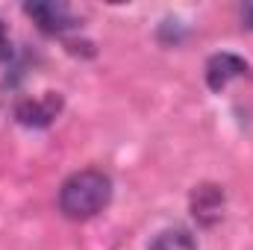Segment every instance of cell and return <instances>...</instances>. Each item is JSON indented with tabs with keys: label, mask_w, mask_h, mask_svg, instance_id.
I'll use <instances>...</instances> for the list:
<instances>
[{
	"label": "cell",
	"mask_w": 253,
	"mask_h": 250,
	"mask_svg": "<svg viewBox=\"0 0 253 250\" xmlns=\"http://www.w3.org/2000/svg\"><path fill=\"white\" fill-rule=\"evenodd\" d=\"M242 21H245L248 30H253V3H248V6L242 9Z\"/></svg>",
	"instance_id": "ba28073f"
},
{
	"label": "cell",
	"mask_w": 253,
	"mask_h": 250,
	"mask_svg": "<svg viewBox=\"0 0 253 250\" xmlns=\"http://www.w3.org/2000/svg\"><path fill=\"white\" fill-rule=\"evenodd\" d=\"M221 206H224V191L218 186H200L191 197L194 218H200L203 224H212L215 218H221Z\"/></svg>",
	"instance_id": "5b68a950"
},
{
	"label": "cell",
	"mask_w": 253,
	"mask_h": 250,
	"mask_svg": "<svg viewBox=\"0 0 253 250\" xmlns=\"http://www.w3.org/2000/svg\"><path fill=\"white\" fill-rule=\"evenodd\" d=\"M59 109H62V97L47 91L39 100H21L18 109H15V118L24 126H47L59 115Z\"/></svg>",
	"instance_id": "3957f363"
},
{
	"label": "cell",
	"mask_w": 253,
	"mask_h": 250,
	"mask_svg": "<svg viewBox=\"0 0 253 250\" xmlns=\"http://www.w3.org/2000/svg\"><path fill=\"white\" fill-rule=\"evenodd\" d=\"M24 12L44 30V33H65L74 30L80 21L74 15V9L68 3H56V0H42V3H27Z\"/></svg>",
	"instance_id": "7a4b0ae2"
},
{
	"label": "cell",
	"mask_w": 253,
	"mask_h": 250,
	"mask_svg": "<svg viewBox=\"0 0 253 250\" xmlns=\"http://www.w3.org/2000/svg\"><path fill=\"white\" fill-rule=\"evenodd\" d=\"M248 71V62L236 53H215L209 62H206V83L212 91H221L227 83H233L236 77H242Z\"/></svg>",
	"instance_id": "277c9868"
},
{
	"label": "cell",
	"mask_w": 253,
	"mask_h": 250,
	"mask_svg": "<svg viewBox=\"0 0 253 250\" xmlns=\"http://www.w3.org/2000/svg\"><path fill=\"white\" fill-rule=\"evenodd\" d=\"M9 56H12V47H9L6 27H3V21H0V62H3V59H9Z\"/></svg>",
	"instance_id": "52a82bcc"
},
{
	"label": "cell",
	"mask_w": 253,
	"mask_h": 250,
	"mask_svg": "<svg viewBox=\"0 0 253 250\" xmlns=\"http://www.w3.org/2000/svg\"><path fill=\"white\" fill-rule=\"evenodd\" d=\"M109 200H112V180L94 168L71 174L59 188V209L74 221L94 218L109 206Z\"/></svg>",
	"instance_id": "6da1fadb"
},
{
	"label": "cell",
	"mask_w": 253,
	"mask_h": 250,
	"mask_svg": "<svg viewBox=\"0 0 253 250\" xmlns=\"http://www.w3.org/2000/svg\"><path fill=\"white\" fill-rule=\"evenodd\" d=\"M147 250H197V242L189 230L183 227H174V230H162Z\"/></svg>",
	"instance_id": "8992f818"
}]
</instances>
